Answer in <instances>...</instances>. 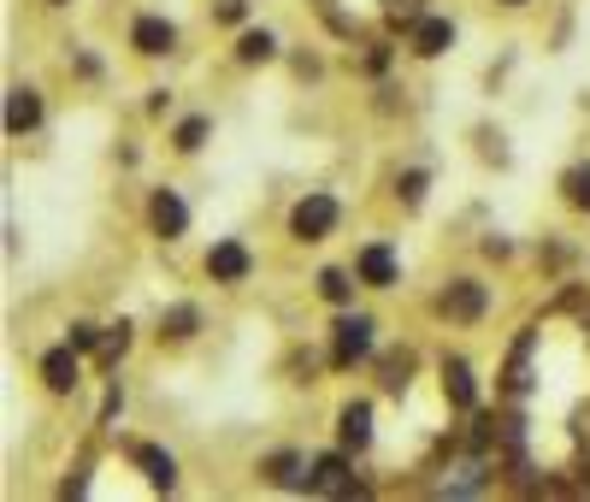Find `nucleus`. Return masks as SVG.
<instances>
[{"label": "nucleus", "instance_id": "nucleus-1", "mask_svg": "<svg viewBox=\"0 0 590 502\" xmlns=\"http://www.w3.org/2000/svg\"><path fill=\"white\" fill-rule=\"evenodd\" d=\"M337 219H342V207H337V195H301L296 201V213H290V237L301 242H325L330 231H337Z\"/></svg>", "mask_w": 590, "mask_h": 502}, {"label": "nucleus", "instance_id": "nucleus-2", "mask_svg": "<svg viewBox=\"0 0 590 502\" xmlns=\"http://www.w3.org/2000/svg\"><path fill=\"white\" fill-rule=\"evenodd\" d=\"M366 349H372V320H366V313H342V320H337V343H330V367L366 361Z\"/></svg>", "mask_w": 590, "mask_h": 502}, {"label": "nucleus", "instance_id": "nucleus-3", "mask_svg": "<svg viewBox=\"0 0 590 502\" xmlns=\"http://www.w3.org/2000/svg\"><path fill=\"white\" fill-rule=\"evenodd\" d=\"M301 485H308V491H325V497H349V491H361L342 455H313V462H308V479H301Z\"/></svg>", "mask_w": 590, "mask_h": 502}, {"label": "nucleus", "instance_id": "nucleus-4", "mask_svg": "<svg viewBox=\"0 0 590 502\" xmlns=\"http://www.w3.org/2000/svg\"><path fill=\"white\" fill-rule=\"evenodd\" d=\"M249 272H254V261H249V249H242L237 237H225V242L207 249V278L213 284H242Z\"/></svg>", "mask_w": 590, "mask_h": 502}, {"label": "nucleus", "instance_id": "nucleus-5", "mask_svg": "<svg viewBox=\"0 0 590 502\" xmlns=\"http://www.w3.org/2000/svg\"><path fill=\"white\" fill-rule=\"evenodd\" d=\"M148 225H154V237H166V242H178L183 231H190V207L178 201V190H154Z\"/></svg>", "mask_w": 590, "mask_h": 502}, {"label": "nucleus", "instance_id": "nucleus-6", "mask_svg": "<svg viewBox=\"0 0 590 502\" xmlns=\"http://www.w3.org/2000/svg\"><path fill=\"white\" fill-rule=\"evenodd\" d=\"M77 355L83 349H71V343H65V349H48V355H41V384H48V391L53 396H71V391H77Z\"/></svg>", "mask_w": 590, "mask_h": 502}, {"label": "nucleus", "instance_id": "nucleus-7", "mask_svg": "<svg viewBox=\"0 0 590 502\" xmlns=\"http://www.w3.org/2000/svg\"><path fill=\"white\" fill-rule=\"evenodd\" d=\"M437 308L449 313V320H460V325H472L484 313V284H472V278H455L449 290L437 296Z\"/></svg>", "mask_w": 590, "mask_h": 502}, {"label": "nucleus", "instance_id": "nucleus-8", "mask_svg": "<svg viewBox=\"0 0 590 502\" xmlns=\"http://www.w3.org/2000/svg\"><path fill=\"white\" fill-rule=\"evenodd\" d=\"M354 272H361V284H372V290H390V284L401 278L396 254L384 249V242H366V249H361V261H354Z\"/></svg>", "mask_w": 590, "mask_h": 502}, {"label": "nucleus", "instance_id": "nucleus-9", "mask_svg": "<svg viewBox=\"0 0 590 502\" xmlns=\"http://www.w3.org/2000/svg\"><path fill=\"white\" fill-rule=\"evenodd\" d=\"M171 41H178V31H171L166 19H136V24H131V48H136V53H148V60L171 53Z\"/></svg>", "mask_w": 590, "mask_h": 502}, {"label": "nucleus", "instance_id": "nucleus-10", "mask_svg": "<svg viewBox=\"0 0 590 502\" xmlns=\"http://www.w3.org/2000/svg\"><path fill=\"white\" fill-rule=\"evenodd\" d=\"M337 438H342V450H366L372 443V402H349V408L337 414Z\"/></svg>", "mask_w": 590, "mask_h": 502}, {"label": "nucleus", "instance_id": "nucleus-11", "mask_svg": "<svg viewBox=\"0 0 590 502\" xmlns=\"http://www.w3.org/2000/svg\"><path fill=\"white\" fill-rule=\"evenodd\" d=\"M443 48H455V24L449 19H420L413 24V53H420V60H437Z\"/></svg>", "mask_w": 590, "mask_h": 502}, {"label": "nucleus", "instance_id": "nucleus-12", "mask_svg": "<svg viewBox=\"0 0 590 502\" xmlns=\"http://www.w3.org/2000/svg\"><path fill=\"white\" fill-rule=\"evenodd\" d=\"M443 396H449L455 408H472V402H479V384H472V367L460 361V355H449V361H443Z\"/></svg>", "mask_w": 590, "mask_h": 502}, {"label": "nucleus", "instance_id": "nucleus-13", "mask_svg": "<svg viewBox=\"0 0 590 502\" xmlns=\"http://www.w3.org/2000/svg\"><path fill=\"white\" fill-rule=\"evenodd\" d=\"M36 124H41V95L36 89H12L7 95V131L24 136V131H36Z\"/></svg>", "mask_w": 590, "mask_h": 502}, {"label": "nucleus", "instance_id": "nucleus-14", "mask_svg": "<svg viewBox=\"0 0 590 502\" xmlns=\"http://www.w3.org/2000/svg\"><path fill=\"white\" fill-rule=\"evenodd\" d=\"M531 343H538V332H520V343H514V355H508V372H502L514 396L531 391Z\"/></svg>", "mask_w": 590, "mask_h": 502}, {"label": "nucleus", "instance_id": "nucleus-15", "mask_svg": "<svg viewBox=\"0 0 590 502\" xmlns=\"http://www.w3.org/2000/svg\"><path fill=\"white\" fill-rule=\"evenodd\" d=\"M136 467L148 473V485H160V491L178 485V462H171L166 450H154V443H142V450H136Z\"/></svg>", "mask_w": 590, "mask_h": 502}, {"label": "nucleus", "instance_id": "nucleus-16", "mask_svg": "<svg viewBox=\"0 0 590 502\" xmlns=\"http://www.w3.org/2000/svg\"><path fill=\"white\" fill-rule=\"evenodd\" d=\"M195 325H201L195 301H178V308H166V313H160V337H171V343L195 337Z\"/></svg>", "mask_w": 590, "mask_h": 502}, {"label": "nucleus", "instance_id": "nucleus-17", "mask_svg": "<svg viewBox=\"0 0 590 502\" xmlns=\"http://www.w3.org/2000/svg\"><path fill=\"white\" fill-rule=\"evenodd\" d=\"M124 349H131V325L119 320V325H107V332H100V343H95V361L112 372V367L124 361Z\"/></svg>", "mask_w": 590, "mask_h": 502}, {"label": "nucleus", "instance_id": "nucleus-18", "mask_svg": "<svg viewBox=\"0 0 590 502\" xmlns=\"http://www.w3.org/2000/svg\"><path fill=\"white\" fill-rule=\"evenodd\" d=\"M272 53H278L272 31H242V36H237V60H242V65H266Z\"/></svg>", "mask_w": 590, "mask_h": 502}, {"label": "nucleus", "instance_id": "nucleus-19", "mask_svg": "<svg viewBox=\"0 0 590 502\" xmlns=\"http://www.w3.org/2000/svg\"><path fill=\"white\" fill-rule=\"evenodd\" d=\"M561 195H567V207L590 213V166H567V178H561Z\"/></svg>", "mask_w": 590, "mask_h": 502}, {"label": "nucleus", "instance_id": "nucleus-20", "mask_svg": "<svg viewBox=\"0 0 590 502\" xmlns=\"http://www.w3.org/2000/svg\"><path fill=\"white\" fill-rule=\"evenodd\" d=\"M266 479L272 485H301V479H308V462L284 450V455H272V462H266Z\"/></svg>", "mask_w": 590, "mask_h": 502}, {"label": "nucleus", "instance_id": "nucleus-21", "mask_svg": "<svg viewBox=\"0 0 590 502\" xmlns=\"http://www.w3.org/2000/svg\"><path fill=\"white\" fill-rule=\"evenodd\" d=\"M320 296H325V301H337V308H349V301H354V284H349V272H337V266H330V272H320Z\"/></svg>", "mask_w": 590, "mask_h": 502}, {"label": "nucleus", "instance_id": "nucleus-22", "mask_svg": "<svg viewBox=\"0 0 590 502\" xmlns=\"http://www.w3.org/2000/svg\"><path fill=\"white\" fill-rule=\"evenodd\" d=\"M207 131H213V119H183V124H178V136H171V142H178V154H195L201 142H207Z\"/></svg>", "mask_w": 590, "mask_h": 502}, {"label": "nucleus", "instance_id": "nucleus-23", "mask_svg": "<svg viewBox=\"0 0 590 502\" xmlns=\"http://www.w3.org/2000/svg\"><path fill=\"white\" fill-rule=\"evenodd\" d=\"M425 171H401V178H396V195H401V207H420V201H425Z\"/></svg>", "mask_w": 590, "mask_h": 502}, {"label": "nucleus", "instance_id": "nucleus-24", "mask_svg": "<svg viewBox=\"0 0 590 502\" xmlns=\"http://www.w3.org/2000/svg\"><path fill=\"white\" fill-rule=\"evenodd\" d=\"M408 372H413V355L408 349L390 355V361H384V391H408Z\"/></svg>", "mask_w": 590, "mask_h": 502}, {"label": "nucleus", "instance_id": "nucleus-25", "mask_svg": "<svg viewBox=\"0 0 590 502\" xmlns=\"http://www.w3.org/2000/svg\"><path fill=\"white\" fill-rule=\"evenodd\" d=\"M384 19L390 24H420V0H384Z\"/></svg>", "mask_w": 590, "mask_h": 502}, {"label": "nucleus", "instance_id": "nucleus-26", "mask_svg": "<svg viewBox=\"0 0 590 502\" xmlns=\"http://www.w3.org/2000/svg\"><path fill=\"white\" fill-rule=\"evenodd\" d=\"M95 343H100V325H71V349H83V355H89Z\"/></svg>", "mask_w": 590, "mask_h": 502}, {"label": "nucleus", "instance_id": "nucleus-27", "mask_svg": "<svg viewBox=\"0 0 590 502\" xmlns=\"http://www.w3.org/2000/svg\"><path fill=\"white\" fill-rule=\"evenodd\" d=\"M119 408H124V391H119V384H107V402H100V426H107Z\"/></svg>", "mask_w": 590, "mask_h": 502}, {"label": "nucleus", "instance_id": "nucleus-28", "mask_svg": "<svg viewBox=\"0 0 590 502\" xmlns=\"http://www.w3.org/2000/svg\"><path fill=\"white\" fill-rule=\"evenodd\" d=\"M242 12H249V0H219V19H225V24H237Z\"/></svg>", "mask_w": 590, "mask_h": 502}, {"label": "nucleus", "instance_id": "nucleus-29", "mask_svg": "<svg viewBox=\"0 0 590 502\" xmlns=\"http://www.w3.org/2000/svg\"><path fill=\"white\" fill-rule=\"evenodd\" d=\"M502 7H526V0H502Z\"/></svg>", "mask_w": 590, "mask_h": 502}, {"label": "nucleus", "instance_id": "nucleus-30", "mask_svg": "<svg viewBox=\"0 0 590 502\" xmlns=\"http://www.w3.org/2000/svg\"><path fill=\"white\" fill-rule=\"evenodd\" d=\"M48 7H65V0H48Z\"/></svg>", "mask_w": 590, "mask_h": 502}]
</instances>
